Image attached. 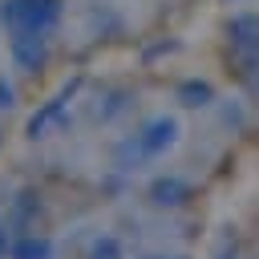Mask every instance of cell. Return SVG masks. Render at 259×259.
<instances>
[{
	"label": "cell",
	"mask_w": 259,
	"mask_h": 259,
	"mask_svg": "<svg viewBox=\"0 0 259 259\" xmlns=\"http://www.w3.org/2000/svg\"><path fill=\"white\" fill-rule=\"evenodd\" d=\"M93 259H121V251H117L113 239H101V243L93 247Z\"/></svg>",
	"instance_id": "obj_6"
},
{
	"label": "cell",
	"mask_w": 259,
	"mask_h": 259,
	"mask_svg": "<svg viewBox=\"0 0 259 259\" xmlns=\"http://www.w3.org/2000/svg\"><path fill=\"white\" fill-rule=\"evenodd\" d=\"M8 105H12V89L0 81V109H8Z\"/></svg>",
	"instance_id": "obj_8"
},
{
	"label": "cell",
	"mask_w": 259,
	"mask_h": 259,
	"mask_svg": "<svg viewBox=\"0 0 259 259\" xmlns=\"http://www.w3.org/2000/svg\"><path fill=\"white\" fill-rule=\"evenodd\" d=\"M174 130H178V125H174L170 117H162V121H154V125L146 130L142 146H146V150H162V146H170V142H174Z\"/></svg>",
	"instance_id": "obj_4"
},
{
	"label": "cell",
	"mask_w": 259,
	"mask_h": 259,
	"mask_svg": "<svg viewBox=\"0 0 259 259\" xmlns=\"http://www.w3.org/2000/svg\"><path fill=\"white\" fill-rule=\"evenodd\" d=\"M49 255H53V243L36 239V235H24L12 243V259H49Z\"/></svg>",
	"instance_id": "obj_3"
},
{
	"label": "cell",
	"mask_w": 259,
	"mask_h": 259,
	"mask_svg": "<svg viewBox=\"0 0 259 259\" xmlns=\"http://www.w3.org/2000/svg\"><path fill=\"white\" fill-rule=\"evenodd\" d=\"M57 12H61L57 0H8L0 16L12 24V32H49Z\"/></svg>",
	"instance_id": "obj_1"
},
{
	"label": "cell",
	"mask_w": 259,
	"mask_h": 259,
	"mask_svg": "<svg viewBox=\"0 0 259 259\" xmlns=\"http://www.w3.org/2000/svg\"><path fill=\"white\" fill-rule=\"evenodd\" d=\"M45 32H16L12 36V57H16V65L20 69H36V65H45Z\"/></svg>",
	"instance_id": "obj_2"
},
{
	"label": "cell",
	"mask_w": 259,
	"mask_h": 259,
	"mask_svg": "<svg viewBox=\"0 0 259 259\" xmlns=\"http://www.w3.org/2000/svg\"><path fill=\"white\" fill-rule=\"evenodd\" d=\"M154 194H158V202H182L178 194H182V186L178 182H158L154 186Z\"/></svg>",
	"instance_id": "obj_5"
},
{
	"label": "cell",
	"mask_w": 259,
	"mask_h": 259,
	"mask_svg": "<svg viewBox=\"0 0 259 259\" xmlns=\"http://www.w3.org/2000/svg\"><path fill=\"white\" fill-rule=\"evenodd\" d=\"M182 97H190L186 105H202V101L210 97V89H206V85H186V89H182Z\"/></svg>",
	"instance_id": "obj_7"
},
{
	"label": "cell",
	"mask_w": 259,
	"mask_h": 259,
	"mask_svg": "<svg viewBox=\"0 0 259 259\" xmlns=\"http://www.w3.org/2000/svg\"><path fill=\"white\" fill-rule=\"evenodd\" d=\"M4 247H8V239H4V231H0V255H4Z\"/></svg>",
	"instance_id": "obj_9"
}]
</instances>
